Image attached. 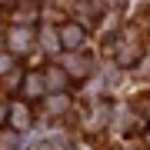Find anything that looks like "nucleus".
<instances>
[{
	"label": "nucleus",
	"mask_w": 150,
	"mask_h": 150,
	"mask_svg": "<svg viewBox=\"0 0 150 150\" xmlns=\"http://www.w3.org/2000/svg\"><path fill=\"white\" fill-rule=\"evenodd\" d=\"M60 67L67 70L70 80H83V77L93 74V57H87L83 50H60Z\"/></svg>",
	"instance_id": "1"
},
{
	"label": "nucleus",
	"mask_w": 150,
	"mask_h": 150,
	"mask_svg": "<svg viewBox=\"0 0 150 150\" xmlns=\"http://www.w3.org/2000/svg\"><path fill=\"white\" fill-rule=\"evenodd\" d=\"M4 43H7V54H30L33 47H37V30L27 27V23H20V27H10L4 33Z\"/></svg>",
	"instance_id": "2"
},
{
	"label": "nucleus",
	"mask_w": 150,
	"mask_h": 150,
	"mask_svg": "<svg viewBox=\"0 0 150 150\" xmlns=\"http://www.w3.org/2000/svg\"><path fill=\"white\" fill-rule=\"evenodd\" d=\"M147 50H144V43H140L137 33H123V37L117 40V50H113V64L117 67H137L140 64V57H144Z\"/></svg>",
	"instance_id": "3"
},
{
	"label": "nucleus",
	"mask_w": 150,
	"mask_h": 150,
	"mask_svg": "<svg viewBox=\"0 0 150 150\" xmlns=\"http://www.w3.org/2000/svg\"><path fill=\"white\" fill-rule=\"evenodd\" d=\"M110 117H113V107L107 100H93L90 110H83V130L87 134H100V130L110 127Z\"/></svg>",
	"instance_id": "4"
},
{
	"label": "nucleus",
	"mask_w": 150,
	"mask_h": 150,
	"mask_svg": "<svg viewBox=\"0 0 150 150\" xmlns=\"http://www.w3.org/2000/svg\"><path fill=\"white\" fill-rule=\"evenodd\" d=\"M57 40H60V50H83L87 43V27L77 20H67L57 27Z\"/></svg>",
	"instance_id": "5"
},
{
	"label": "nucleus",
	"mask_w": 150,
	"mask_h": 150,
	"mask_svg": "<svg viewBox=\"0 0 150 150\" xmlns=\"http://www.w3.org/2000/svg\"><path fill=\"white\" fill-rule=\"evenodd\" d=\"M74 110V100H70V93H43V113H47L50 120H60L67 117V113Z\"/></svg>",
	"instance_id": "6"
},
{
	"label": "nucleus",
	"mask_w": 150,
	"mask_h": 150,
	"mask_svg": "<svg viewBox=\"0 0 150 150\" xmlns=\"http://www.w3.org/2000/svg\"><path fill=\"white\" fill-rule=\"evenodd\" d=\"M40 74H43V87H47V93H64V90H67V83H70L67 70L60 67V64H50V67H43Z\"/></svg>",
	"instance_id": "7"
},
{
	"label": "nucleus",
	"mask_w": 150,
	"mask_h": 150,
	"mask_svg": "<svg viewBox=\"0 0 150 150\" xmlns=\"http://www.w3.org/2000/svg\"><path fill=\"white\" fill-rule=\"evenodd\" d=\"M7 120L13 123L17 134H27V130L33 127V113H30V103H10V110H7Z\"/></svg>",
	"instance_id": "8"
},
{
	"label": "nucleus",
	"mask_w": 150,
	"mask_h": 150,
	"mask_svg": "<svg viewBox=\"0 0 150 150\" xmlns=\"http://www.w3.org/2000/svg\"><path fill=\"white\" fill-rule=\"evenodd\" d=\"M47 93V87H43V74L40 70H30V74H23V97H43Z\"/></svg>",
	"instance_id": "9"
},
{
	"label": "nucleus",
	"mask_w": 150,
	"mask_h": 150,
	"mask_svg": "<svg viewBox=\"0 0 150 150\" xmlns=\"http://www.w3.org/2000/svg\"><path fill=\"white\" fill-rule=\"evenodd\" d=\"M37 43L47 54H60V40H57V27H40V33H37Z\"/></svg>",
	"instance_id": "10"
},
{
	"label": "nucleus",
	"mask_w": 150,
	"mask_h": 150,
	"mask_svg": "<svg viewBox=\"0 0 150 150\" xmlns=\"http://www.w3.org/2000/svg\"><path fill=\"white\" fill-rule=\"evenodd\" d=\"M17 70V60H13V54H0V77H10Z\"/></svg>",
	"instance_id": "11"
},
{
	"label": "nucleus",
	"mask_w": 150,
	"mask_h": 150,
	"mask_svg": "<svg viewBox=\"0 0 150 150\" xmlns=\"http://www.w3.org/2000/svg\"><path fill=\"white\" fill-rule=\"evenodd\" d=\"M120 4H127V0H100V7H107V10H120Z\"/></svg>",
	"instance_id": "12"
},
{
	"label": "nucleus",
	"mask_w": 150,
	"mask_h": 150,
	"mask_svg": "<svg viewBox=\"0 0 150 150\" xmlns=\"http://www.w3.org/2000/svg\"><path fill=\"white\" fill-rule=\"evenodd\" d=\"M7 110H10V107H7L4 100H0V127H4V123H7Z\"/></svg>",
	"instance_id": "13"
}]
</instances>
